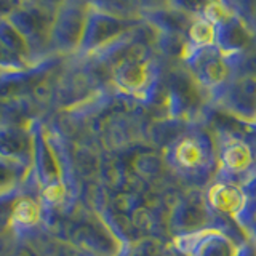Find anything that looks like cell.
I'll list each match as a JSON object with an SVG mask.
<instances>
[{"label": "cell", "mask_w": 256, "mask_h": 256, "mask_svg": "<svg viewBox=\"0 0 256 256\" xmlns=\"http://www.w3.org/2000/svg\"><path fill=\"white\" fill-rule=\"evenodd\" d=\"M178 248L190 256H238V248L221 230H197L178 237Z\"/></svg>", "instance_id": "6da1fadb"}, {"label": "cell", "mask_w": 256, "mask_h": 256, "mask_svg": "<svg viewBox=\"0 0 256 256\" xmlns=\"http://www.w3.org/2000/svg\"><path fill=\"white\" fill-rule=\"evenodd\" d=\"M208 206L226 218H240L246 210L248 197L242 188L229 181H218L206 192Z\"/></svg>", "instance_id": "7a4b0ae2"}, {"label": "cell", "mask_w": 256, "mask_h": 256, "mask_svg": "<svg viewBox=\"0 0 256 256\" xmlns=\"http://www.w3.org/2000/svg\"><path fill=\"white\" fill-rule=\"evenodd\" d=\"M174 165L186 173L205 172L212 164L210 142L200 136H184L173 149Z\"/></svg>", "instance_id": "3957f363"}, {"label": "cell", "mask_w": 256, "mask_h": 256, "mask_svg": "<svg viewBox=\"0 0 256 256\" xmlns=\"http://www.w3.org/2000/svg\"><path fill=\"white\" fill-rule=\"evenodd\" d=\"M190 61L194 64L200 82L206 86H218L229 76V64L226 61V56L218 48L194 50Z\"/></svg>", "instance_id": "277c9868"}, {"label": "cell", "mask_w": 256, "mask_h": 256, "mask_svg": "<svg viewBox=\"0 0 256 256\" xmlns=\"http://www.w3.org/2000/svg\"><path fill=\"white\" fill-rule=\"evenodd\" d=\"M149 76H150V70H149L148 62L136 61V60L122 62V66L116 72V78L118 85L128 92L142 90L149 82Z\"/></svg>", "instance_id": "5b68a950"}, {"label": "cell", "mask_w": 256, "mask_h": 256, "mask_svg": "<svg viewBox=\"0 0 256 256\" xmlns=\"http://www.w3.org/2000/svg\"><path fill=\"white\" fill-rule=\"evenodd\" d=\"M229 104L240 116L256 117V78H245L232 86Z\"/></svg>", "instance_id": "8992f818"}, {"label": "cell", "mask_w": 256, "mask_h": 256, "mask_svg": "<svg viewBox=\"0 0 256 256\" xmlns=\"http://www.w3.org/2000/svg\"><path fill=\"white\" fill-rule=\"evenodd\" d=\"M222 165L228 172L232 173H242L246 172L253 164V152L252 148L245 141L232 140L226 142L222 149Z\"/></svg>", "instance_id": "52a82bcc"}, {"label": "cell", "mask_w": 256, "mask_h": 256, "mask_svg": "<svg viewBox=\"0 0 256 256\" xmlns=\"http://www.w3.org/2000/svg\"><path fill=\"white\" fill-rule=\"evenodd\" d=\"M174 224L176 228H180L184 232H197L202 226L205 220V206L202 204V198L198 197H190L178 206L174 214Z\"/></svg>", "instance_id": "ba28073f"}, {"label": "cell", "mask_w": 256, "mask_h": 256, "mask_svg": "<svg viewBox=\"0 0 256 256\" xmlns=\"http://www.w3.org/2000/svg\"><path fill=\"white\" fill-rule=\"evenodd\" d=\"M189 38L196 50L213 48L218 42V28L205 18H198L189 28Z\"/></svg>", "instance_id": "9c48e42d"}, {"label": "cell", "mask_w": 256, "mask_h": 256, "mask_svg": "<svg viewBox=\"0 0 256 256\" xmlns=\"http://www.w3.org/2000/svg\"><path fill=\"white\" fill-rule=\"evenodd\" d=\"M24 166L21 160L0 156V196L8 194L22 180Z\"/></svg>", "instance_id": "30bf717a"}, {"label": "cell", "mask_w": 256, "mask_h": 256, "mask_svg": "<svg viewBox=\"0 0 256 256\" xmlns=\"http://www.w3.org/2000/svg\"><path fill=\"white\" fill-rule=\"evenodd\" d=\"M40 216H42V210H40L38 204L30 198L18 200L12 212V220L14 222V226L21 229L36 226L40 221Z\"/></svg>", "instance_id": "8fae6325"}]
</instances>
